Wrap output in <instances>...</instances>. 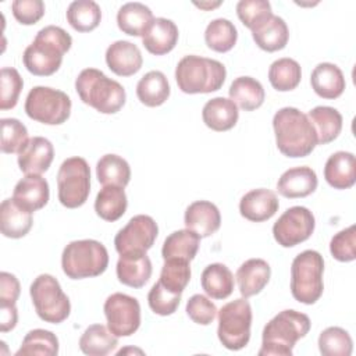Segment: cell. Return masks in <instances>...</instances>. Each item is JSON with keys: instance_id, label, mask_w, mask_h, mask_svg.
Segmentation results:
<instances>
[{"instance_id": "6da1fadb", "label": "cell", "mask_w": 356, "mask_h": 356, "mask_svg": "<svg viewBox=\"0 0 356 356\" xmlns=\"http://www.w3.org/2000/svg\"><path fill=\"white\" fill-rule=\"evenodd\" d=\"M278 150L286 157H306L317 146V135L307 114L296 107H282L273 117Z\"/></svg>"}, {"instance_id": "7a4b0ae2", "label": "cell", "mask_w": 356, "mask_h": 356, "mask_svg": "<svg viewBox=\"0 0 356 356\" xmlns=\"http://www.w3.org/2000/svg\"><path fill=\"white\" fill-rule=\"evenodd\" d=\"M72 38L61 26L47 25L38 31L33 42L24 50L25 68L38 76H49L58 71L63 56L71 49Z\"/></svg>"}, {"instance_id": "3957f363", "label": "cell", "mask_w": 356, "mask_h": 356, "mask_svg": "<svg viewBox=\"0 0 356 356\" xmlns=\"http://www.w3.org/2000/svg\"><path fill=\"white\" fill-rule=\"evenodd\" d=\"M312 323L307 314L286 309L275 314L263 328L259 356H291L295 343L306 337Z\"/></svg>"}, {"instance_id": "277c9868", "label": "cell", "mask_w": 356, "mask_h": 356, "mask_svg": "<svg viewBox=\"0 0 356 356\" xmlns=\"http://www.w3.org/2000/svg\"><path fill=\"white\" fill-rule=\"evenodd\" d=\"M79 99L102 114H114L125 104L124 86L97 68H85L75 79Z\"/></svg>"}, {"instance_id": "5b68a950", "label": "cell", "mask_w": 356, "mask_h": 356, "mask_svg": "<svg viewBox=\"0 0 356 356\" xmlns=\"http://www.w3.org/2000/svg\"><path fill=\"white\" fill-rule=\"evenodd\" d=\"M225 76L227 70L222 63L195 54L184 56L175 67L177 85L188 95L216 92L224 85Z\"/></svg>"}, {"instance_id": "8992f818", "label": "cell", "mask_w": 356, "mask_h": 356, "mask_svg": "<svg viewBox=\"0 0 356 356\" xmlns=\"http://www.w3.org/2000/svg\"><path fill=\"white\" fill-rule=\"evenodd\" d=\"M108 266V252L96 239H79L70 242L61 254V267L71 280L97 277Z\"/></svg>"}, {"instance_id": "52a82bcc", "label": "cell", "mask_w": 356, "mask_h": 356, "mask_svg": "<svg viewBox=\"0 0 356 356\" xmlns=\"http://www.w3.org/2000/svg\"><path fill=\"white\" fill-rule=\"evenodd\" d=\"M324 259L313 249L300 252L291 264V293L303 305L316 303L324 291Z\"/></svg>"}, {"instance_id": "ba28073f", "label": "cell", "mask_w": 356, "mask_h": 356, "mask_svg": "<svg viewBox=\"0 0 356 356\" xmlns=\"http://www.w3.org/2000/svg\"><path fill=\"white\" fill-rule=\"evenodd\" d=\"M217 314V335L222 346L229 350L243 349L250 339L252 327V307L246 298H238L225 303Z\"/></svg>"}, {"instance_id": "9c48e42d", "label": "cell", "mask_w": 356, "mask_h": 356, "mask_svg": "<svg viewBox=\"0 0 356 356\" xmlns=\"http://www.w3.org/2000/svg\"><path fill=\"white\" fill-rule=\"evenodd\" d=\"M29 295L36 314L43 321L50 324H60L70 316V299L63 292L57 278L53 275H38L29 286Z\"/></svg>"}, {"instance_id": "30bf717a", "label": "cell", "mask_w": 356, "mask_h": 356, "mask_svg": "<svg viewBox=\"0 0 356 356\" xmlns=\"http://www.w3.org/2000/svg\"><path fill=\"white\" fill-rule=\"evenodd\" d=\"M58 200L67 209L81 207L90 193V168L83 157L65 159L57 172Z\"/></svg>"}, {"instance_id": "8fae6325", "label": "cell", "mask_w": 356, "mask_h": 356, "mask_svg": "<svg viewBox=\"0 0 356 356\" xmlns=\"http://www.w3.org/2000/svg\"><path fill=\"white\" fill-rule=\"evenodd\" d=\"M25 113L38 122L60 125L70 118L71 99L63 90L50 86H33L25 100Z\"/></svg>"}, {"instance_id": "7c38bea8", "label": "cell", "mask_w": 356, "mask_h": 356, "mask_svg": "<svg viewBox=\"0 0 356 356\" xmlns=\"http://www.w3.org/2000/svg\"><path fill=\"white\" fill-rule=\"evenodd\" d=\"M159 234L157 222L146 214L134 216L114 238V246L120 256L143 254L154 243Z\"/></svg>"}, {"instance_id": "4fadbf2b", "label": "cell", "mask_w": 356, "mask_h": 356, "mask_svg": "<svg viewBox=\"0 0 356 356\" xmlns=\"http://www.w3.org/2000/svg\"><path fill=\"white\" fill-rule=\"evenodd\" d=\"M316 227L313 213L305 206L286 209L273 225V236L282 248H292L307 241Z\"/></svg>"}, {"instance_id": "5bb4252c", "label": "cell", "mask_w": 356, "mask_h": 356, "mask_svg": "<svg viewBox=\"0 0 356 356\" xmlns=\"http://www.w3.org/2000/svg\"><path fill=\"white\" fill-rule=\"evenodd\" d=\"M108 330L118 337H129L140 325V305L127 293H111L103 306Z\"/></svg>"}, {"instance_id": "9a60e30c", "label": "cell", "mask_w": 356, "mask_h": 356, "mask_svg": "<svg viewBox=\"0 0 356 356\" xmlns=\"http://www.w3.org/2000/svg\"><path fill=\"white\" fill-rule=\"evenodd\" d=\"M54 159L51 142L43 136L29 138L25 146L18 152V167L26 174H43L49 170Z\"/></svg>"}, {"instance_id": "2e32d148", "label": "cell", "mask_w": 356, "mask_h": 356, "mask_svg": "<svg viewBox=\"0 0 356 356\" xmlns=\"http://www.w3.org/2000/svg\"><path fill=\"white\" fill-rule=\"evenodd\" d=\"M280 207V202L277 195L266 188L252 189L241 197L239 202V213L243 218L261 222L270 220Z\"/></svg>"}, {"instance_id": "e0dca14e", "label": "cell", "mask_w": 356, "mask_h": 356, "mask_svg": "<svg viewBox=\"0 0 356 356\" xmlns=\"http://www.w3.org/2000/svg\"><path fill=\"white\" fill-rule=\"evenodd\" d=\"M184 224L200 238H207L220 228L221 214L214 203L209 200H196L186 207Z\"/></svg>"}, {"instance_id": "ac0fdd59", "label": "cell", "mask_w": 356, "mask_h": 356, "mask_svg": "<svg viewBox=\"0 0 356 356\" xmlns=\"http://www.w3.org/2000/svg\"><path fill=\"white\" fill-rule=\"evenodd\" d=\"M106 63L115 75L131 76L140 70L143 57L135 43L115 40L106 50Z\"/></svg>"}, {"instance_id": "d6986e66", "label": "cell", "mask_w": 356, "mask_h": 356, "mask_svg": "<svg viewBox=\"0 0 356 356\" xmlns=\"http://www.w3.org/2000/svg\"><path fill=\"white\" fill-rule=\"evenodd\" d=\"M317 184L316 171L307 165H299L281 174L277 182V191L288 199L306 197L316 191Z\"/></svg>"}, {"instance_id": "ffe728a7", "label": "cell", "mask_w": 356, "mask_h": 356, "mask_svg": "<svg viewBox=\"0 0 356 356\" xmlns=\"http://www.w3.org/2000/svg\"><path fill=\"white\" fill-rule=\"evenodd\" d=\"M49 197V182L39 174H26L17 182L13 192V199L31 213L44 207Z\"/></svg>"}, {"instance_id": "44dd1931", "label": "cell", "mask_w": 356, "mask_h": 356, "mask_svg": "<svg viewBox=\"0 0 356 356\" xmlns=\"http://www.w3.org/2000/svg\"><path fill=\"white\" fill-rule=\"evenodd\" d=\"M178 36V26L174 21L157 17L152 21V24L143 33L142 43L149 53L154 56H163L170 53L175 47Z\"/></svg>"}, {"instance_id": "7402d4cb", "label": "cell", "mask_w": 356, "mask_h": 356, "mask_svg": "<svg viewBox=\"0 0 356 356\" xmlns=\"http://www.w3.org/2000/svg\"><path fill=\"white\" fill-rule=\"evenodd\" d=\"M271 277L270 264L263 259H249L236 270V281L242 298H250L260 293Z\"/></svg>"}, {"instance_id": "603a6c76", "label": "cell", "mask_w": 356, "mask_h": 356, "mask_svg": "<svg viewBox=\"0 0 356 356\" xmlns=\"http://www.w3.org/2000/svg\"><path fill=\"white\" fill-rule=\"evenodd\" d=\"M324 178L334 189H348L356 182V159L350 152L332 153L324 165Z\"/></svg>"}, {"instance_id": "cb8c5ba5", "label": "cell", "mask_w": 356, "mask_h": 356, "mask_svg": "<svg viewBox=\"0 0 356 356\" xmlns=\"http://www.w3.org/2000/svg\"><path fill=\"white\" fill-rule=\"evenodd\" d=\"M310 83L316 95L323 99H337L346 88L341 68L332 63L317 64L312 71Z\"/></svg>"}, {"instance_id": "d4e9b609", "label": "cell", "mask_w": 356, "mask_h": 356, "mask_svg": "<svg viewBox=\"0 0 356 356\" xmlns=\"http://www.w3.org/2000/svg\"><path fill=\"white\" fill-rule=\"evenodd\" d=\"M202 118L206 127H209L210 129L224 132L236 125L239 111L236 104L231 99L217 96L203 106Z\"/></svg>"}, {"instance_id": "484cf974", "label": "cell", "mask_w": 356, "mask_h": 356, "mask_svg": "<svg viewBox=\"0 0 356 356\" xmlns=\"http://www.w3.org/2000/svg\"><path fill=\"white\" fill-rule=\"evenodd\" d=\"M32 213L21 207L13 197L4 199L0 206V229L7 238L18 239L32 228Z\"/></svg>"}, {"instance_id": "4316f807", "label": "cell", "mask_w": 356, "mask_h": 356, "mask_svg": "<svg viewBox=\"0 0 356 356\" xmlns=\"http://www.w3.org/2000/svg\"><path fill=\"white\" fill-rule=\"evenodd\" d=\"M152 261L146 253L120 256L115 273L121 284L131 288H142L152 277Z\"/></svg>"}, {"instance_id": "83f0119b", "label": "cell", "mask_w": 356, "mask_h": 356, "mask_svg": "<svg viewBox=\"0 0 356 356\" xmlns=\"http://www.w3.org/2000/svg\"><path fill=\"white\" fill-rule=\"evenodd\" d=\"M252 38L261 50L277 51L286 46L289 31L286 22L281 17L273 14L252 29Z\"/></svg>"}, {"instance_id": "f1b7e54d", "label": "cell", "mask_w": 356, "mask_h": 356, "mask_svg": "<svg viewBox=\"0 0 356 356\" xmlns=\"http://www.w3.org/2000/svg\"><path fill=\"white\" fill-rule=\"evenodd\" d=\"M153 19L152 10L139 1L125 3L117 13V25L120 31L129 36H143Z\"/></svg>"}, {"instance_id": "f546056e", "label": "cell", "mask_w": 356, "mask_h": 356, "mask_svg": "<svg viewBox=\"0 0 356 356\" xmlns=\"http://www.w3.org/2000/svg\"><path fill=\"white\" fill-rule=\"evenodd\" d=\"M200 284L211 299H225L234 291V274L222 263H211L202 271Z\"/></svg>"}, {"instance_id": "4dcf8cb0", "label": "cell", "mask_w": 356, "mask_h": 356, "mask_svg": "<svg viewBox=\"0 0 356 356\" xmlns=\"http://www.w3.org/2000/svg\"><path fill=\"white\" fill-rule=\"evenodd\" d=\"M317 135V145H327L338 138L342 129L341 113L330 106H317L307 114Z\"/></svg>"}, {"instance_id": "1f68e13d", "label": "cell", "mask_w": 356, "mask_h": 356, "mask_svg": "<svg viewBox=\"0 0 356 356\" xmlns=\"http://www.w3.org/2000/svg\"><path fill=\"white\" fill-rule=\"evenodd\" d=\"M229 99L245 111L259 108L266 97L263 85L252 76H238L232 81L228 89Z\"/></svg>"}, {"instance_id": "d6a6232c", "label": "cell", "mask_w": 356, "mask_h": 356, "mask_svg": "<svg viewBox=\"0 0 356 356\" xmlns=\"http://www.w3.org/2000/svg\"><path fill=\"white\" fill-rule=\"evenodd\" d=\"M128 207V199L122 186L104 185L95 199V211L104 221H117Z\"/></svg>"}, {"instance_id": "836d02e7", "label": "cell", "mask_w": 356, "mask_h": 356, "mask_svg": "<svg viewBox=\"0 0 356 356\" xmlns=\"http://www.w3.org/2000/svg\"><path fill=\"white\" fill-rule=\"evenodd\" d=\"M200 245V236L193 231L185 228L171 232L163 243L161 256L164 260L181 259L191 261L195 259Z\"/></svg>"}, {"instance_id": "e575fe53", "label": "cell", "mask_w": 356, "mask_h": 356, "mask_svg": "<svg viewBox=\"0 0 356 356\" xmlns=\"http://www.w3.org/2000/svg\"><path fill=\"white\" fill-rule=\"evenodd\" d=\"M170 83L161 71L146 72L136 85V96L147 107H159L170 97Z\"/></svg>"}, {"instance_id": "d590c367", "label": "cell", "mask_w": 356, "mask_h": 356, "mask_svg": "<svg viewBox=\"0 0 356 356\" xmlns=\"http://www.w3.org/2000/svg\"><path fill=\"white\" fill-rule=\"evenodd\" d=\"M118 345L117 337L103 324L89 325L79 338V349L88 356H106Z\"/></svg>"}, {"instance_id": "8d00e7d4", "label": "cell", "mask_w": 356, "mask_h": 356, "mask_svg": "<svg viewBox=\"0 0 356 356\" xmlns=\"http://www.w3.org/2000/svg\"><path fill=\"white\" fill-rule=\"evenodd\" d=\"M96 177L103 186L117 185L125 188L131 179V167L121 156L108 153L97 160Z\"/></svg>"}, {"instance_id": "74e56055", "label": "cell", "mask_w": 356, "mask_h": 356, "mask_svg": "<svg viewBox=\"0 0 356 356\" xmlns=\"http://www.w3.org/2000/svg\"><path fill=\"white\" fill-rule=\"evenodd\" d=\"M65 15L75 31L90 32L100 24L102 10L93 0H75L68 6Z\"/></svg>"}, {"instance_id": "f35d334b", "label": "cell", "mask_w": 356, "mask_h": 356, "mask_svg": "<svg viewBox=\"0 0 356 356\" xmlns=\"http://www.w3.org/2000/svg\"><path fill=\"white\" fill-rule=\"evenodd\" d=\"M302 79V70L296 60L282 57L275 60L268 68V81L278 92L293 90Z\"/></svg>"}, {"instance_id": "ab89813d", "label": "cell", "mask_w": 356, "mask_h": 356, "mask_svg": "<svg viewBox=\"0 0 356 356\" xmlns=\"http://www.w3.org/2000/svg\"><path fill=\"white\" fill-rule=\"evenodd\" d=\"M238 39L235 25L227 18H216L206 26L204 42L209 49L217 53L229 51Z\"/></svg>"}, {"instance_id": "60d3db41", "label": "cell", "mask_w": 356, "mask_h": 356, "mask_svg": "<svg viewBox=\"0 0 356 356\" xmlns=\"http://www.w3.org/2000/svg\"><path fill=\"white\" fill-rule=\"evenodd\" d=\"M58 353V338L49 330H31L22 339L15 356H56Z\"/></svg>"}, {"instance_id": "b9f144b4", "label": "cell", "mask_w": 356, "mask_h": 356, "mask_svg": "<svg viewBox=\"0 0 356 356\" xmlns=\"http://www.w3.org/2000/svg\"><path fill=\"white\" fill-rule=\"evenodd\" d=\"M318 350L323 356H350L353 341L341 327H328L318 337Z\"/></svg>"}, {"instance_id": "7bdbcfd3", "label": "cell", "mask_w": 356, "mask_h": 356, "mask_svg": "<svg viewBox=\"0 0 356 356\" xmlns=\"http://www.w3.org/2000/svg\"><path fill=\"white\" fill-rule=\"evenodd\" d=\"M191 280L189 261L181 259L164 260L160 273V282L174 293H182Z\"/></svg>"}, {"instance_id": "ee69618b", "label": "cell", "mask_w": 356, "mask_h": 356, "mask_svg": "<svg viewBox=\"0 0 356 356\" xmlns=\"http://www.w3.org/2000/svg\"><path fill=\"white\" fill-rule=\"evenodd\" d=\"M1 152L18 153L28 142V129L17 118H1Z\"/></svg>"}, {"instance_id": "f6af8a7d", "label": "cell", "mask_w": 356, "mask_h": 356, "mask_svg": "<svg viewBox=\"0 0 356 356\" xmlns=\"http://www.w3.org/2000/svg\"><path fill=\"white\" fill-rule=\"evenodd\" d=\"M181 295L182 293H174L168 291L160 281H157L147 293V303L153 313L159 316H170L178 309Z\"/></svg>"}, {"instance_id": "bcb514c9", "label": "cell", "mask_w": 356, "mask_h": 356, "mask_svg": "<svg viewBox=\"0 0 356 356\" xmlns=\"http://www.w3.org/2000/svg\"><path fill=\"white\" fill-rule=\"evenodd\" d=\"M236 14L242 24L252 31L271 17L273 11L267 0H241L236 4Z\"/></svg>"}, {"instance_id": "7dc6e473", "label": "cell", "mask_w": 356, "mask_h": 356, "mask_svg": "<svg viewBox=\"0 0 356 356\" xmlns=\"http://www.w3.org/2000/svg\"><path fill=\"white\" fill-rule=\"evenodd\" d=\"M22 86H24V81L15 68H13V67L1 68L0 108L3 111L14 108L17 106Z\"/></svg>"}, {"instance_id": "c3c4849f", "label": "cell", "mask_w": 356, "mask_h": 356, "mask_svg": "<svg viewBox=\"0 0 356 356\" xmlns=\"http://www.w3.org/2000/svg\"><path fill=\"white\" fill-rule=\"evenodd\" d=\"M331 256L342 263L353 261L356 259V227L350 225L331 238Z\"/></svg>"}, {"instance_id": "681fc988", "label": "cell", "mask_w": 356, "mask_h": 356, "mask_svg": "<svg viewBox=\"0 0 356 356\" xmlns=\"http://www.w3.org/2000/svg\"><path fill=\"white\" fill-rule=\"evenodd\" d=\"M186 314L189 318L200 325H209L217 316L216 305L204 295L195 293L186 302Z\"/></svg>"}, {"instance_id": "f907efd6", "label": "cell", "mask_w": 356, "mask_h": 356, "mask_svg": "<svg viewBox=\"0 0 356 356\" xmlns=\"http://www.w3.org/2000/svg\"><path fill=\"white\" fill-rule=\"evenodd\" d=\"M11 11L19 24L33 25L44 15V3L42 0H14Z\"/></svg>"}, {"instance_id": "816d5d0a", "label": "cell", "mask_w": 356, "mask_h": 356, "mask_svg": "<svg viewBox=\"0 0 356 356\" xmlns=\"http://www.w3.org/2000/svg\"><path fill=\"white\" fill-rule=\"evenodd\" d=\"M21 285L17 277L11 273L1 271L0 274V306H15L19 296Z\"/></svg>"}, {"instance_id": "f5cc1de1", "label": "cell", "mask_w": 356, "mask_h": 356, "mask_svg": "<svg viewBox=\"0 0 356 356\" xmlns=\"http://www.w3.org/2000/svg\"><path fill=\"white\" fill-rule=\"evenodd\" d=\"M0 330L1 332L11 331L15 328L18 321V312L15 306H0Z\"/></svg>"}, {"instance_id": "db71d44e", "label": "cell", "mask_w": 356, "mask_h": 356, "mask_svg": "<svg viewBox=\"0 0 356 356\" xmlns=\"http://www.w3.org/2000/svg\"><path fill=\"white\" fill-rule=\"evenodd\" d=\"M221 4V1H216V3H195V6L203 8V10H210L214 7H218Z\"/></svg>"}]
</instances>
